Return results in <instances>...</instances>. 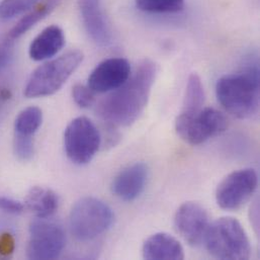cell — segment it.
<instances>
[{
	"mask_svg": "<svg viewBox=\"0 0 260 260\" xmlns=\"http://www.w3.org/2000/svg\"><path fill=\"white\" fill-rule=\"evenodd\" d=\"M185 0H135L136 7L146 13H177L184 7Z\"/></svg>",
	"mask_w": 260,
	"mask_h": 260,
	"instance_id": "cell-20",
	"label": "cell"
},
{
	"mask_svg": "<svg viewBox=\"0 0 260 260\" xmlns=\"http://www.w3.org/2000/svg\"><path fill=\"white\" fill-rule=\"evenodd\" d=\"M227 128L225 116L213 108H203L194 114L181 113L175 122V130L179 137L192 146L207 142Z\"/></svg>",
	"mask_w": 260,
	"mask_h": 260,
	"instance_id": "cell-6",
	"label": "cell"
},
{
	"mask_svg": "<svg viewBox=\"0 0 260 260\" xmlns=\"http://www.w3.org/2000/svg\"><path fill=\"white\" fill-rule=\"evenodd\" d=\"M65 45L63 29L50 25L43 29L30 43L28 54L34 61H44L56 56Z\"/></svg>",
	"mask_w": 260,
	"mask_h": 260,
	"instance_id": "cell-14",
	"label": "cell"
},
{
	"mask_svg": "<svg viewBox=\"0 0 260 260\" xmlns=\"http://www.w3.org/2000/svg\"><path fill=\"white\" fill-rule=\"evenodd\" d=\"M206 100L204 85L201 77L197 73H191L188 77L185 95L183 101L182 113L194 114L201 111L204 107Z\"/></svg>",
	"mask_w": 260,
	"mask_h": 260,
	"instance_id": "cell-18",
	"label": "cell"
},
{
	"mask_svg": "<svg viewBox=\"0 0 260 260\" xmlns=\"http://www.w3.org/2000/svg\"><path fill=\"white\" fill-rule=\"evenodd\" d=\"M62 0H39V2L32 7L34 9L24 15L9 31L7 40L13 42L14 40L23 36L38 22L46 18L60 3Z\"/></svg>",
	"mask_w": 260,
	"mask_h": 260,
	"instance_id": "cell-17",
	"label": "cell"
},
{
	"mask_svg": "<svg viewBox=\"0 0 260 260\" xmlns=\"http://www.w3.org/2000/svg\"><path fill=\"white\" fill-rule=\"evenodd\" d=\"M24 204L7 197H0V210L12 215L21 214L24 211Z\"/></svg>",
	"mask_w": 260,
	"mask_h": 260,
	"instance_id": "cell-24",
	"label": "cell"
},
{
	"mask_svg": "<svg viewBox=\"0 0 260 260\" xmlns=\"http://www.w3.org/2000/svg\"><path fill=\"white\" fill-rule=\"evenodd\" d=\"M72 96L75 104L81 109H88L95 102V92L88 85L76 84L72 88Z\"/></svg>",
	"mask_w": 260,
	"mask_h": 260,
	"instance_id": "cell-23",
	"label": "cell"
},
{
	"mask_svg": "<svg viewBox=\"0 0 260 260\" xmlns=\"http://www.w3.org/2000/svg\"><path fill=\"white\" fill-rule=\"evenodd\" d=\"M14 154L21 161H27L34 155V141L31 137L15 134L14 137Z\"/></svg>",
	"mask_w": 260,
	"mask_h": 260,
	"instance_id": "cell-22",
	"label": "cell"
},
{
	"mask_svg": "<svg viewBox=\"0 0 260 260\" xmlns=\"http://www.w3.org/2000/svg\"><path fill=\"white\" fill-rule=\"evenodd\" d=\"M10 41L6 40L2 44H0V70L8 65L10 59L12 57V49H11Z\"/></svg>",
	"mask_w": 260,
	"mask_h": 260,
	"instance_id": "cell-25",
	"label": "cell"
},
{
	"mask_svg": "<svg viewBox=\"0 0 260 260\" xmlns=\"http://www.w3.org/2000/svg\"><path fill=\"white\" fill-rule=\"evenodd\" d=\"M158 74V66L150 59L143 60L129 79L101 102L100 117L112 127H128L144 112Z\"/></svg>",
	"mask_w": 260,
	"mask_h": 260,
	"instance_id": "cell-1",
	"label": "cell"
},
{
	"mask_svg": "<svg viewBox=\"0 0 260 260\" xmlns=\"http://www.w3.org/2000/svg\"><path fill=\"white\" fill-rule=\"evenodd\" d=\"M209 225L207 210L194 202L182 204L174 216L176 232L191 246H198L204 241Z\"/></svg>",
	"mask_w": 260,
	"mask_h": 260,
	"instance_id": "cell-10",
	"label": "cell"
},
{
	"mask_svg": "<svg viewBox=\"0 0 260 260\" xmlns=\"http://www.w3.org/2000/svg\"><path fill=\"white\" fill-rule=\"evenodd\" d=\"M83 61L78 50L69 51L39 66L30 75L24 87L28 99L49 96L59 91Z\"/></svg>",
	"mask_w": 260,
	"mask_h": 260,
	"instance_id": "cell-4",
	"label": "cell"
},
{
	"mask_svg": "<svg viewBox=\"0 0 260 260\" xmlns=\"http://www.w3.org/2000/svg\"><path fill=\"white\" fill-rule=\"evenodd\" d=\"M114 219L110 206L96 198L86 197L77 201L71 209L70 232L78 241H90L107 232Z\"/></svg>",
	"mask_w": 260,
	"mask_h": 260,
	"instance_id": "cell-5",
	"label": "cell"
},
{
	"mask_svg": "<svg viewBox=\"0 0 260 260\" xmlns=\"http://www.w3.org/2000/svg\"><path fill=\"white\" fill-rule=\"evenodd\" d=\"M43 122V113L37 107H28L21 111L15 119L14 131L17 135L32 137Z\"/></svg>",
	"mask_w": 260,
	"mask_h": 260,
	"instance_id": "cell-19",
	"label": "cell"
},
{
	"mask_svg": "<svg viewBox=\"0 0 260 260\" xmlns=\"http://www.w3.org/2000/svg\"><path fill=\"white\" fill-rule=\"evenodd\" d=\"M143 257L148 260H181L184 258L182 245L167 233H156L149 237L142 249Z\"/></svg>",
	"mask_w": 260,
	"mask_h": 260,
	"instance_id": "cell-15",
	"label": "cell"
},
{
	"mask_svg": "<svg viewBox=\"0 0 260 260\" xmlns=\"http://www.w3.org/2000/svg\"><path fill=\"white\" fill-rule=\"evenodd\" d=\"M78 7L84 28L90 39L102 47L111 45L113 30L103 0H78Z\"/></svg>",
	"mask_w": 260,
	"mask_h": 260,
	"instance_id": "cell-12",
	"label": "cell"
},
{
	"mask_svg": "<svg viewBox=\"0 0 260 260\" xmlns=\"http://www.w3.org/2000/svg\"><path fill=\"white\" fill-rule=\"evenodd\" d=\"M148 176L149 169L145 163H134L116 176L112 184V191L122 201L133 202L144 191Z\"/></svg>",
	"mask_w": 260,
	"mask_h": 260,
	"instance_id": "cell-13",
	"label": "cell"
},
{
	"mask_svg": "<svg viewBox=\"0 0 260 260\" xmlns=\"http://www.w3.org/2000/svg\"><path fill=\"white\" fill-rule=\"evenodd\" d=\"M257 184L258 177L254 169L236 170L219 183L216 190L217 204L224 210H237L249 201Z\"/></svg>",
	"mask_w": 260,
	"mask_h": 260,
	"instance_id": "cell-9",
	"label": "cell"
},
{
	"mask_svg": "<svg viewBox=\"0 0 260 260\" xmlns=\"http://www.w3.org/2000/svg\"><path fill=\"white\" fill-rule=\"evenodd\" d=\"M24 207L37 218H50L58 210V196L50 188L34 186L26 194Z\"/></svg>",
	"mask_w": 260,
	"mask_h": 260,
	"instance_id": "cell-16",
	"label": "cell"
},
{
	"mask_svg": "<svg viewBox=\"0 0 260 260\" xmlns=\"http://www.w3.org/2000/svg\"><path fill=\"white\" fill-rule=\"evenodd\" d=\"M102 143L100 131L85 117H79L69 123L64 133V147L67 157L77 165L89 163Z\"/></svg>",
	"mask_w": 260,
	"mask_h": 260,
	"instance_id": "cell-7",
	"label": "cell"
},
{
	"mask_svg": "<svg viewBox=\"0 0 260 260\" xmlns=\"http://www.w3.org/2000/svg\"><path fill=\"white\" fill-rule=\"evenodd\" d=\"M11 99V92L6 87L0 86V116L3 114L8 102Z\"/></svg>",
	"mask_w": 260,
	"mask_h": 260,
	"instance_id": "cell-26",
	"label": "cell"
},
{
	"mask_svg": "<svg viewBox=\"0 0 260 260\" xmlns=\"http://www.w3.org/2000/svg\"><path fill=\"white\" fill-rule=\"evenodd\" d=\"M39 0H1L0 20L6 21L30 10Z\"/></svg>",
	"mask_w": 260,
	"mask_h": 260,
	"instance_id": "cell-21",
	"label": "cell"
},
{
	"mask_svg": "<svg viewBox=\"0 0 260 260\" xmlns=\"http://www.w3.org/2000/svg\"><path fill=\"white\" fill-rule=\"evenodd\" d=\"M131 65L124 58H110L101 62L88 77V87L95 93H107L122 86L131 76Z\"/></svg>",
	"mask_w": 260,
	"mask_h": 260,
	"instance_id": "cell-11",
	"label": "cell"
},
{
	"mask_svg": "<svg viewBox=\"0 0 260 260\" xmlns=\"http://www.w3.org/2000/svg\"><path fill=\"white\" fill-rule=\"evenodd\" d=\"M66 244L63 228L49 218H38L30 223L26 255L29 259H56Z\"/></svg>",
	"mask_w": 260,
	"mask_h": 260,
	"instance_id": "cell-8",
	"label": "cell"
},
{
	"mask_svg": "<svg viewBox=\"0 0 260 260\" xmlns=\"http://www.w3.org/2000/svg\"><path fill=\"white\" fill-rule=\"evenodd\" d=\"M204 241L208 252L215 258L246 260L250 257L251 246L240 222L223 217L209 225Z\"/></svg>",
	"mask_w": 260,
	"mask_h": 260,
	"instance_id": "cell-3",
	"label": "cell"
},
{
	"mask_svg": "<svg viewBox=\"0 0 260 260\" xmlns=\"http://www.w3.org/2000/svg\"><path fill=\"white\" fill-rule=\"evenodd\" d=\"M216 94L222 107L232 116L251 119L259 110L258 61H251L240 72L221 77L216 84Z\"/></svg>",
	"mask_w": 260,
	"mask_h": 260,
	"instance_id": "cell-2",
	"label": "cell"
}]
</instances>
